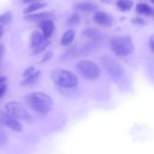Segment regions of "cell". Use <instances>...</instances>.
Segmentation results:
<instances>
[{
    "label": "cell",
    "instance_id": "obj_22",
    "mask_svg": "<svg viewBox=\"0 0 154 154\" xmlns=\"http://www.w3.org/2000/svg\"><path fill=\"white\" fill-rule=\"evenodd\" d=\"M53 56H54V53H53L52 51H48V52L45 53L43 58H42V60H41V63H45V62L48 61V60H50L51 58H52Z\"/></svg>",
    "mask_w": 154,
    "mask_h": 154
},
{
    "label": "cell",
    "instance_id": "obj_5",
    "mask_svg": "<svg viewBox=\"0 0 154 154\" xmlns=\"http://www.w3.org/2000/svg\"><path fill=\"white\" fill-rule=\"evenodd\" d=\"M6 112L12 117L19 120L29 122L32 120V116L28 112L25 107L17 101H11L8 102L5 106Z\"/></svg>",
    "mask_w": 154,
    "mask_h": 154
},
{
    "label": "cell",
    "instance_id": "obj_6",
    "mask_svg": "<svg viewBox=\"0 0 154 154\" xmlns=\"http://www.w3.org/2000/svg\"><path fill=\"white\" fill-rule=\"evenodd\" d=\"M102 63L107 72L112 78L120 79L124 75V69L111 56L105 55L102 57Z\"/></svg>",
    "mask_w": 154,
    "mask_h": 154
},
{
    "label": "cell",
    "instance_id": "obj_23",
    "mask_svg": "<svg viewBox=\"0 0 154 154\" xmlns=\"http://www.w3.org/2000/svg\"><path fill=\"white\" fill-rule=\"evenodd\" d=\"M132 22L134 24H137V25H144V24H145L144 20H143L142 18L141 17H138L134 18L132 20Z\"/></svg>",
    "mask_w": 154,
    "mask_h": 154
},
{
    "label": "cell",
    "instance_id": "obj_21",
    "mask_svg": "<svg viewBox=\"0 0 154 154\" xmlns=\"http://www.w3.org/2000/svg\"><path fill=\"white\" fill-rule=\"evenodd\" d=\"M69 25H77L80 23V17L78 14H74L68 20Z\"/></svg>",
    "mask_w": 154,
    "mask_h": 154
},
{
    "label": "cell",
    "instance_id": "obj_17",
    "mask_svg": "<svg viewBox=\"0 0 154 154\" xmlns=\"http://www.w3.org/2000/svg\"><path fill=\"white\" fill-rule=\"evenodd\" d=\"M136 12L139 14H144V15H151L153 14V11L152 8L150 5H148L146 3H139L136 5Z\"/></svg>",
    "mask_w": 154,
    "mask_h": 154
},
{
    "label": "cell",
    "instance_id": "obj_1",
    "mask_svg": "<svg viewBox=\"0 0 154 154\" xmlns=\"http://www.w3.org/2000/svg\"><path fill=\"white\" fill-rule=\"evenodd\" d=\"M25 99L31 109L40 114H48L52 109V98L43 92H32L26 95Z\"/></svg>",
    "mask_w": 154,
    "mask_h": 154
},
{
    "label": "cell",
    "instance_id": "obj_4",
    "mask_svg": "<svg viewBox=\"0 0 154 154\" xmlns=\"http://www.w3.org/2000/svg\"><path fill=\"white\" fill-rule=\"evenodd\" d=\"M76 69L78 73L89 81H95L100 75V69L94 62L88 60H80L76 64Z\"/></svg>",
    "mask_w": 154,
    "mask_h": 154
},
{
    "label": "cell",
    "instance_id": "obj_10",
    "mask_svg": "<svg viewBox=\"0 0 154 154\" xmlns=\"http://www.w3.org/2000/svg\"><path fill=\"white\" fill-rule=\"evenodd\" d=\"M38 26L40 29H42V34L47 39H49L51 37L55 29V25L52 20H45L40 21L38 22Z\"/></svg>",
    "mask_w": 154,
    "mask_h": 154
},
{
    "label": "cell",
    "instance_id": "obj_26",
    "mask_svg": "<svg viewBox=\"0 0 154 154\" xmlns=\"http://www.w3.org/2000/svg\"><path fill=\"white\" fill-rule=\"evenodd\" d=\"M6 82H7V78L5 76L0 77V88L6 86Z\"/></svg>",
    "mask_w": 154,
    "mask_h": 154
},
{
    "label": "cell",
    "instance_id": "obj_16",
    "mask_svg": "<svg viewBox=\"0 0 154 154\" xmlns=\"http://www.w3.org/2000/svg\"><path fill=\"white\" fill-rule=\"evenodd\" d=\"M47 6L46 3L39 2H35L30 3L23 11V13L25 14H32L36 12L37 11L41 10V9L44 8Z\"/></svg>",
    "mask_w": 154,
    "mask_h": 154
},
{
    "label": "cell",
    "instance_id": "obj_3",
    "mask_svg": "<svg viewBox=\"0 0 154 154\" xmlns=\"http://www.w3.org/2000/svg\"><path fill=\"white\" fill-rule=\"evenodd\" d=\"M111 48L118 57H126L135 51V45L129 35L114 37L111 42Z\"/></svg>",
    "mask_w": 154,
    "mask_h": 154
},
{
    "label": "cell",
    "instance_id": "obj_9",
    "mask_svg": "<svg viewBox=\"0 0 154 154\" xmlns=\"http://www.w3.org/2000/svg\"><path fill=\"white\" fill-rule=\"evenodd\" d=\"M93 20L102 26H111L113 24V17L110 14L105 11H96L93 17Z\"/></svg>",
    "mask_w": 154,
    "mask_h": 154
},
{
    "label": "cell",
    "instance_id": "obj_28",
    "mask_svg": "<svg viewBox=\"0 0 154 154\" xmlns=\"http://www.w3.org/2000/svg\"><path fill=\"white\" fill-rule=\"evenodd\" d=\"M24 4H30V3L35 2L42 1V0H22Z\"/></svg>",
    "mask_w": 154,
    "mask_h": 154
},
{
    "label": "cell",
    "instance_id": "obj_20",
    "mask_svg": "<svg viewBox=\"0 0 154 154\" xmlns=\"http://www.w3.org/2000/svg\"><path fill=\"white\" fill-rule=\"evenodd\" d=\"M8 141V135L3 129L0 128V147L5 145Z\"/></svg>",
    "mask_w": 154,
    "mask_h": 154
},
{
    "label": "cell",
    "instance_id": "obj_25",
    "mask_svg": "<svg viewBox=\"0 0 154 154\" xmlns=\"http://www.w3.org/2000/svg\"><path fill=\"white\" fill-rule=\"evenodd\" d=\"M149 47L151 49V51L154 53V34L150 36L149 39Z\"/></svg>",
    "mask_w": 154,
    "mask_h": 154
},
{
    "label": "cell",
    "instance_id": "obj_7",
    "mask_svg": "<svg viewBox=\"0 0 154 154\" xmlns=\"http://www.w3.org/2000/svg\"><path fill=\"white\" fill-rule=\"evenodd\" d=\"M50 45L48 39L38 31H33L30 37V46L32 48V54L37 55L43 52Z\"/></svg>",
    "mask_w": 154,
    "mask_h": 154
},
{
    "label": "cell",
    "instance_id": "obj_31",
    "mask_svg": "<svg viewBox=\"0 0 154 154\" xmlns=\"http://www.w3.org/2000/svg\"><path fill=\"white\" fill-rule=\"evenodd\" d=\"M150 1H151V2H153V3H154V0H150Z\"/></svg>",
    "mask_w": 154,
    "mask_h": 154
},
{
    "label": "cell",
    "instance_id": "obj_18",
    "mask_svg": "<svg viewBox=\"0 0 154 154\" xmlns=\"http://www.w3.org/2000/svg\"><path fill=\"white\" fill-rule=\"evenodd\" d=\"M134 2L131 0H118L117 2V6L121 11H129L133 7Z\"/></svg>",
    "mask_w": 154,
    "mask_h": 154
},
{
    "label": "cell",
    "instance_id": "obj_15",
    "mask_svg": "<svg viewBox=\"0 0 154 154\" xmlns=\"http://www.w3.org/2000/svg\"><path fill=\"white\" fill-rule=\"evenodd\" d=\"M75 37V31L72 29H69L66 30L64 33H63V36L61 38V45L63 46H68V45H71L72 42L74 41V38Z\"/></svg>",
    "mask_w": 154,
    "mask_h": 154
},
{
    "label": "cell",
    "instance_id": "obj_29",
    "mask_svg": "<svg viewBox=\"0 0 154 154\" xmlns=\"http://www.w3.org/2000/svg\"><path fill=\"white\" fill-rule=\"evenodd\" d=\"M4 52H5V47L3 46V45H0V58L2 57Z\"/></svg>",
    "mask_w": 154,
    "mask_h": 154
},
{
    "label": "cell",
    "instance_id": "obj_12",
    "mask_svg": "<svg viewBox=\"0 0 154 154\" xmlns=\"http://www.w3.org/2000/svg\"><path fill=\"white\" fill-rule=\"evenodd\" d=\"M82 36L86 38L91 40L92 42H99L102 38V33L99 30L94 28H88L82 31Z\"/></svg>",
    "mask_w": 154,
    "mask_h": 154
},
{
    "label": "cell",
    "instance_id": "obj_14",
    "mask_svg": "<svg viewBox=\"0 0 154 154\" xmlns=\"http://www.w3.org/2000/svg\"><path fill=\"white\" fill-rule=\"evenodd\" d=\"M41 75H42V72H41L40 70L35 71L32 75L24 78L23 81L21 82V84L24 86H29L35 84L38 81V80L40 79Z\"/></svg>",
    "mask_w": 154,
    "mask_h": 154
},
{
    "label": "cell",
    "instance_id": "obj_27",
    "mask_svg": "<svg viewBox=\"0 0 154 154\" xmlns=\"http://www.w3.org/2000/svg\"><path fill=\"white\" fill-rule=\"evenodd\" d=\"M6 88H7V86H5V87L0 88V98L4 96V94L6 92Z\"/></svg>",
    "mask_w": 154,
    "mask_h": 154
},
{
    "label": "cell",
    "instance_id": "obj_11",
    "mask_svg": "<svg viewBox=\"0 0 154 154\" xmlns=\"http://www.w3.org/2000/svg\"><path fill=\"white\" fill-rule=\"evenodd\" d=\"M54 14L53 11H42L38 13H32L29 14H26L24 19L29 21H40L45 20H52L54 17Z\"/></svg>",
    "mask_w": 154,
    "mask_h": 154
},
{
    "label": "cell",
    "instance_id": "obj_24",
    "mask_svg": "<svg viewBox=\"0 0 154 154\" xmlns=\"http://www.w3.org/2000/svg\"><path fill=\"white\" fill-rule=\"evenodd\" d=\"M35 72V69L34 67H29L24 71L23 75L24 78H26V77L29 76V75H32V73H34Z\"/></svg>",
    "mask_w": 154,
    "mask_h": 154
},
{
    "label": "cell",
    "instance_id": "obj_30",
    "mask_svg": "<svg viewBox=\"0 0 154 154\" xmlns=\"http://www.w3.org/2000/svg\"><path fill=\"white\" fill-rule=\"evenodd\" d=\"M2 28L0 27V36L2 35Z\"/></svg>",
    "mask_w": 154,
    "mask_h": 154
},
{
    "label": "cell",
    "instance_id": "obj_19",
    "mask_svg": "<svg viewBox=\"0 0 154 154\" xmlns=\"http://www.w3.org/2000/svg\"><path fill=\"white\" fill-rule=\"evenodd\" d=\"M13 17H12L11 12L7 11L3 14L0 15V27L2 28L4 26L9 24L12 21Z\"/></svg>",
    "mask_w": 154,
    "mask_h": 154
},
{
    "label": "cell",
    "instance_id": "obj_8",
    "mask_svg": "<svg viewBox=\"0 0 154 154\" xmlns=\"http://www.w3.org/2000/svg\"><path fill=\"white\" fill-rule=\"evenodd\" d=\"M0 125L14 132H21L23 130V126L19 120L12 117L7 112L0 114Z\"/></svg>",
    "mask_w": 154,
    "mask_h": 154
},
{
    "label": "cell",
    "instance_id": "obj_13",
    "mask_svg": "<svg viewBox=\"0 0 154 154\" xmlns=\"http://www.w3.org/2000/svg\"><path fill=\"white\" fill-rule=\"evenodd\" d=\"M75 8L78 10L84 12H93L96 11L98 9L97 5L96 4L90 2H82L76 4Z\"/></svg>",
    "mask_w": 154,
    "mask_h": 154
},
{
    "label": "cell",
    "instance_id": "obj_2",
    "mask_svg": "<svg viewBox=\"0 0 154 154\" xmlns=\"http://www.w3.org/2000/svg\"><path fill=\"white\" fill-rule=\"evenodd\" d=\"M51 78L56 85L63 88H74L78 84L77 75L66 69H54L51 72Z\"/></svg>",
    "mask_w": 154,
    "mask_h": 154
}]
</instances>
